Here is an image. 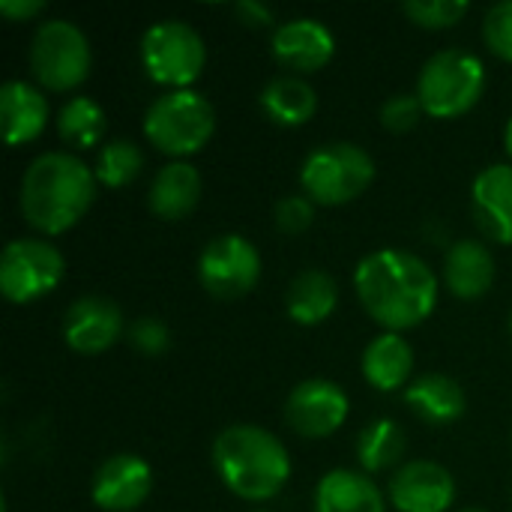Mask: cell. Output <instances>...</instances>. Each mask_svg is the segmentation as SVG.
Listing matches in <instances>:
<instances>
[{
    "label": "cell",
    "mask_w": 512,
    "mask_h": 512,
    "mask_svg": "<svg viewBox=\"0 0 512 512\" xmlns=\"http://www.w3.org/2000/svg\"><path fill=\"white\" fill-rule=\"evenodd\" d=\"M354 291L384 333L420 327L438 306V276L408 249H378L354 270Z\"/></svg>",
    "instance_id": "6da1fadb"
},
{
    "label": "cell",
    "mask_w": 512,
    "mask_h": 512,
    "mask_svg": "<svg viewBox=\"0 0 512 512\" xmlns=\"http://www.w3.org/2000/svg\"><path fill=\"white\" fill-rule=\"evenodd\" d=\"M96 174L87 162H81L75 153L51 150L36 156L24 177L18 192L21 216L30 228H36L45 237L66 234L75 228L87 210L96 201Z\"/></svg>",
    "instance_id": "7a4b0ae2"
},
{
    "label": "cell",
    "mask_w": 512,
    "mask_h": 512,
    "mask_svg": "<svg viewBox=\"0 0 512 512\" xmlns=\"http://www.w3.org/2000/svg\"><path fill=\"white\" fill-rule=\"evenodd\" d=\"M213 468L225 489L249 504L273 501L291 480L285 444L252 423H234L213 441Z\"/></svg>",
    "instance_id": "3957f363"
},
{
    "label": "cell",
    "mask_w": 512,
    "mask_h": 512,
    "mask_svg": "<svg viewBox=\"0 0 512 512\" xmlns=\"http://www.w3.org/2000/svg\"><path fill=\"white\" fill-rule=\"evenodd\" d=\"M216 135V108L195 90H168L144 114V138L159 150L183 162L201 153Z\"/></svg>",
    "instance_id": "277c9868"
},
{
    "label": "cell",
    "mask_w": 512,
    "mask_h": 512,
    "mask_svg": "<svg viewBox=\"0 0 512 512\" xmlns=\"http://www.w3.org/2000/svg\"><path fill=\"white\" fill-rule=\"evenodd\" d=\"M486 90V66L465 48H444L432 54L417 78L423 111L435 120H456L468 114Z\"/></svg>",
    "instance_id": "5b68a950"
},
{
    "label": "cell",
    "mask_w": 512,
    "mask_h": 512,
    "mask_svg": "<svg viewBox=\"0 0 512 512\" xmlns=\"http://www.w3.org/2000/svg\"><path fill=\"white\" fill-rule=\"evenodd\" d=\"M375 180V159L351 141H327L300 165V186L312 204L339 207L360 198Z\"/></svg>",
    "instance_id": "8992f818"
},
{
    "label": "cell",
    "mask_w": 512,
    "mask_h": 512,
    "mask_svg": "<svg viewBox=\"0 0 512 512\" xmlns=\"http://www.w3.org/2000/svg\"><path fill=\"white\" fill-rule=\"evenodd\" d=\"M93 51L84 30L66 18H48L39 24L30 42V72L42 90L66 93L87 81Z\"/></svg>",
    "instance_id": "52a82bcc"
},
{
    "label": "cell",
    "mask_w": 512,
    "mask_h": 512,
    "mask_svg": "<svg viewBox=\"0 0 512 512\" xmlns=\"http://www.w3.org/2000/svg\"><path fill=\"white\" fill-rule=\"evenodd\" d=\"M141 63L150 81L168 90H189L207 63V48L201 33L177 18L156 21L141 36Z\"/></svg>",
    "instance_id": "ba28073f"
},
{
    "label": "cell",
    "mask_w": 512,
    "mask_h": 512,
    "mask_svg": "<svg viewBox=\"0 0 512 512\" xmlns=\"http://www.w3.org/2000/svg\"><path fill=\"white\" fill-rule=\"evenodd\" d=\"M66 276L63 252L39 237L12 240L0 258V291L9 303H36L60 288Z\"/></svg>",
    "instance_id": "9c48e42d"
},
{
    "label": "cell",
    "mask_w": 512,
    "mask_h": 512,
    "mask_svg": "<svg viewBox=\"0 0 512 512\" xmlns=\"http://www.w3.org/2000/svg\"><path fill=\"white\" fill-rule=\"evenodd\" d=\"M198 279L216 300L246 297L261 279V252L243 234H219L201 249Z\"/></svg>",
    "instance_id": "30bf717a"
},
{
    "label": "cell",
    "mask_w": 512,
    "mask_h": 512,
    "mask_svg": "<svg viewBox=\"0 0 512 512\" xmlns=\"http://www.w3.org/2000/svg\"><path fill=\"white\" fill-rule=\"evenodd\" d=\"M348 411H351L348 393L330 378L300 381L285 399L288 426L300 438H312V441H321L339 432L348 420Z\"/></svg>",
    "instance_id": "8fae6325"
},
{
    "label": "cell",
    "mask_w": 512,
    "mask_h": 512,
    "mask_svg": "<svg viewBox=\"0 0 512 512\" xmlns=\"http://www.w3.org/2000/svg\"><path fill=\"white\" fill-rule=\"evenodd\" d=\"M150 489H153V468L135 453H117L96 468L90 483V498L99 510L132 512L150 498Z\"/></svg>",
    "instance_id": "7c38bea8"
},
{
    "label": "cell",
    "mask_w": 512,
    "mask_h": 512,
    "mask_svg": "<svg viewBox=\"0 0 512 512\" xmlns=\"http://www.w3.org/2000/svg\"><path fill=\"white\" fill-rule=\"evenodd\" d=\"M123 336L120 306L108 297H78L63 315V342L81 357H96Z\"/></svg>",
    "instance_id": "4fadbf2b"
},
{
    "label": "cell",
    "mask_w": 512,
    "mask_h": 512,
    "mask_svg": "<svg viewBox=\"0 0 512 512\" xmlns=\"http://www.w3.org/2000/svg\"><path fill=\"white\" fill-rule=\"evenodd\" d=\"M390 504L399 512H447L456 504V480L438 462H408L390 480Z\"/></svg>",
    "instance_id": "5bb4252c"
},
{
    "label": "cell",
    "mask_w": 512,
    "mask_h": 512,
    "mask_svg": "<svg viewBox=\"0 0 512 512\" xmlns=\"http://www.w3.org/2000/svg\"><path fill=\"white\" fill-rule=\"evenodd\" d=\"M270 48L279 66L306 75V72H321L333 60L336 36L318 18H291L273 30Z\"/></svg>",
    "instance_id": "9a60e30c"
},
{
    "label": "cell",
    "mask_w": 512,
    "mask_h": 512,
    "mask_svg": "<svg viewBox=\"0 0 512 512\" xmlns=\"http://www.w3.org/2000/svg\"><path fill=\"white\" fill-rule=\"evenodd\" d=\"M471 213L486 240L512 246V165H489L477 174Z\"/></svg>",
    "instance_id": "2e32d148"
},
{
    "label": "cell",
    "mask_w": 512,
    "mask_h": 512,
    "mask_svg": "<svg viewBox=\"0 0 512 512\" xmlns=\"http://www.w3.org/2000/svg\"><path fill=\"white\" fill-rule=\"evenodd\" d=\"M0 120H3V141L9 147L36 141L48 126V99L42 87L18 78L6 81L0 87Z\"/></svg>",
    "instance_id": "e0dca14e"
},
{
    "label": "cell",
    "mask_w": 512,
    "mask_h": 512,
    "mask_svg": "<svg viewBox=\"0 0 512 512\" xmlns=\"http://www.w3.org/2000/svg\"><path fill=\"white\" fill-rule=\"evenodd\" d=\"M201 189H204L201 174L189 162H168L165 168L156 171L150 183L147 207L162 222H180L198 207Z\"/></svg>",
    "instance_id": "ac0fdd59"
},
{
    "label": "cell",
    "mask_w": 512,
    "mask_h": 512,
    "mask_svg": "<svg viewBox=\"0 0 512 512\" xmlns=\"http://www.w3.org/2000/svg\"><path fill=\"white\" fill-rule=\"evenodd\" d=\"M405 405L426 426H453L456 420L465 417L468 399L456 378L432 372L405 387Z\"/></svg>",
    "instance_id": "d6986e66"
},
{
    "label": "cell",
    "mask_w": 512,
    "mask_h": 512,
    "mask_svg": "<svg viewBox=\"0 0 512 512\" xmlns=\"http://www.w3.org/2000/svg\"><path fill=\"white\" fill-rule=\"evenodd\" d=\"M444 282L459 300H480L495 285V258L480 240H456L444 258Z\"/></svg>",
    "instance_id": "ffe728a7"
},
{
    "label": "cell",
    "mask_w": 512,
    "mask_h": 512,
    "mask_svg": "<svg viewBox=\"0 0 512 512\" xmlns=\"http://www.w3.org/2000/svg\"><path fill=\"white\" fill-rule=\"evenodd\" d=\"M363 378L378 393H396L411 381L414 372V348L402 333H381L375 336L360 360Z\"/></svg>",
    "instance_id": "44dd1931"
},
{
    "label": "cell",
    "mask_w": 512,
    "mask_h": 512,
    "mask_svg": "<svg viewBox=\"0 0 512 512\" xmlns=\"http://www.w3.org/2000/svg\"><path fill=\"white\" fill-rule=\"evenodd\" d=\"M315 512H387L381 489L360 471L336 468L318 480Z\"/></svg>",
    "instance_id": "7402d4cb"
},
{
    "label": "cell",
    "mask_w": 512,
    "mask_h": 512,
    "mask_svg": "<svg viewBox=\"0 0 512 512\" xmlns=\"http://www.w3.org/2000/svg\"><path fill=\"white\" fill-rule=\"evenodd\" d=\"M336 303H339V285L324 270H303L300 276H294L285 294L288 318L300 327L324 324L336 312Z\"/></svg>",
    "instance_id": "603a6c76"
},
{
    "label": "cell",
    "mask_w": 512,
    "mask_h": 512,
    "mask_svg": "<svg viewBox=\"0 0 512 512\" xmlns=\"http://www.w3.org/2000/svg\"><path fill=\"white\" fill-rule=\"evenodd\" d=\"M261 111L285 129L309 123L318 111L315 87L300 75H279L261 90Z\"/></svg>",
    "instance_id": "cb8c5ba5"
},
{
    "label": "cell",
    "mask_w": 512,
    "mask_h": 512,
    "mask_svg": "<svg viewBox=\"0 0 512 512\" xmlns=\"http://www.w3.org/2000/svg\"><path fill=\"white\" fill-rule=\"evenodd\" d=\"M405 450H408V435L390 417L372 420L357 438V462L366 474H384L396 468Z\"/></svg>",
    "instance_id": "d4e9b609"
},
{
    "label": "cell",
    "mask_w": 512,
    "mask_h": 512,
    "mask_svg": "<svg viewBox=\"0 0 512 512\" xmlns=\"http://www.w3.org/2000/svg\"><path fill=\"white\" fill-rule=\"evenodd\" d=\"M60 138L75 150H90L105 135V111L90 96H72L57 114Z\"/></svg>",
    "instance_id": "484cf974"
},
{
    "label": "cell",
    "mask_w": 512,
    "mask_h": 512,
    "mask_svg": "<svg viewBox=\"0 0 512 512\" xmlns=\"http://www.w3.org/2000/svg\"><path fill=\"white\" fill-rule=\"evenodd\" d=\"M144 168V153L135 141L129 138H114L108 144L99 147V156H96V165H93V174L102 186L108 189H120V186H129Z\"/></svg>",
    "instance_id": "4316f807"
},
{
    "label": "cell",
    "mask_w": 512,
    "mask_h": 512,
    "mask_svg": "<svg viewBox=\"0 0 512 512\" xmlns=\"http://www.w3.org/2000/svg\"><path fill=\"white\" fill-rule=\"evenodd\" d=\"M402 12L423 30H447L456 27L468 12V0H411L402 6Z\"/></svg>",
    "instance_id": "83f0119b"
},
{
    "label": "cell",
    "mask_w": 512,
    "mask_h": 512,
    "mask_svg": "<svg viewBox=\"0 0 512 512\" xmlns=\"http://www.w3.org/2000/svg\"><path fill=\"white\" fill-rule=\"evenodd\" d=\"M483 39L489 51L512 63V0L495 3L483 18Z\"/></svg>",
    "instance_id": "f1b7e54d"
},
{
    "label": "cell",
    "mask_w": 512,
    "mask_h": 512,
    "mask_svg": "<svg viewBox=\"0 0 512 512\" xmlns=\"http://www.w3.org/2000/svg\"><path fill=\"white\" fill-rule=\"evenodd\" d=\"M423 102L417 93H393L384 105H381V123L390 132H411L420 117H423Z\"/></svg>",
    "instance_id": "f546056e"
},
{
    "label": "cell",
    "mask_w": 512,
    "mask_h": 512,
    "mask_svg": "<svg viewBox=\"0 0 512 512\" xmlns=\"http://www.w3.org/2000/svg\"><path fill=\"white\" fill-rule=\"evenodd\" d=\"M276 228L288 237H297V234H306L315 222V204L306 198V195H285L279 204H276Z\"/></svg>",
    "instance_id": "4dcf8cb0"
},
{
    "label": "cell",
    "mask_w": 512,
    "mask_h": 512,
    "mask_svg": "<svg viewBox=\"0 0 512 512\" xmlns=\"http://www.w3.org/2000/svg\"><path fill=\"white\" fill-rule=\"evenodd\" d=\"M129 342L144 357H159L171 348V330L156 318H138L129 330Z\"/></svg>",
    "instance_id": "1f68e13d"
},
{
    "label": "cell",
    "mask_w": 512,
    "mask_h": 512,
    "mask_svg": "<svg viewBox=\"0 0 512 512\" xmlns=\"http://www.w3.org/2000/svg\"><path fill=\"white\" fill-rule=\"evenodd\" d=\"M234 15L240 18V24L246 27H270L276 21L273 9H267L264 3H255V0H240L234 6Z\"/></svg>",
    "instance_id": "d6a6232c"
},
{
    "label": "cell",
    "mask_w": 512,
    "mask_h": 512,
    "mask_svg": "<svg viewBox=\"0 0 512 512\" xmlns=\"http://www.w3.org/2000/svg\"><path fill=\"white\" fill-rule=\"evenodd\" d=\"M45 12L42 0H0V15L9 21H30Z\"/></svg>",
    "instance_id": "836d02e7"
},
{
    "label": "cell",
    "mask_w": 512,
    "mask_h": 512,
    "mask_svg": "<svg viewBox=\"0 0 512 512\" xmlns=\"http://www.w3.org/2000/svg\"><path fill=\"white\" fill-rule=\"evenodd\" d=\"M504 147H507V153H510L512 159V117L507 120V126H504Z\"/></svg>",
    "instance_id": "e575fe53"
},
{
    "label": "cell",
    "mask_w": 512,
    "mask_h": 512,
    "mask_svg": "<svg viewBox=\"0 0 512 512\" xmlns=\"http://www.w3.org/2000/svg\"><path fill=\"white\" fill-rule=\"evenodd\" d=\"M459 512H486V510H477V507H468V510H459Z\"/></svg>",
    "instance_id": "d590c367"
},
{
    "label": "cell",
    "mask_w": 512,
    "mask_h": 512,
    "mask_svg": "<svg viewBox=\"0 0 512 512\" xmlns=\"http://www.w3.org/2000/svg\"><path fill=\"white\" fill-rule=\"evenodd\" d=\"M510 336H512V312H510Z\"/></svg>",
    "instance_id": "8d00e7d4"
},
{
    "label": "cell",
    "mask_w": 512,
    "mask_h": 512,
    "mask_svg": "<svg viewBox=\"0 0 512 512\" xmlns=\"http://www.w3.org/2000/svg\"><path fill=\"white\" fill-rule=\"evenodd\" d=\"M255 512H267V510H255Z\"/></svg>",
    "instance_id": "74e56055"
}]
</instances>
